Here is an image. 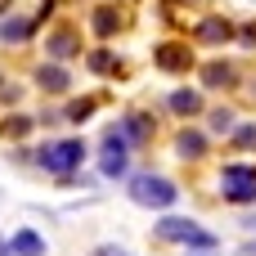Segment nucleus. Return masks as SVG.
Listing matches in <instances>:
<instances>
[{
	"label": "nucleus",
	"instance_id": "423d86ee",
	"mask_svg": "<svg viewBox=\"0 0 256 256\" xmlns=\"http://www.w3.org/2000/svg\"><path fill=\"white\" fill-rule=\"evenodd\" d=\"M9 252H18V256H40V252H45V238H40V234H32V230H18V234L9 238Z\"/></svg>",
	"mask_w": 256,
	"mask_h": 256
},
{
	"label": "nucleus",
	"instance_id": "f3484780",
	"mask_svg": "<svg viewBox=\"0 0 256 256\" xmlns=\"http://www.w3.org/2000/svg\"><path fill=\"white\" fill-rule=\"evenodd\" d=\"M212 126H216V130H234V112H225V108H220V112L212 117Z\"/></svg>",
	"mask_w": 256,
	"mask_h": 256
},
{
	"label": "nucleus",
	"instance_id": "4468645a",
	"mask_svg": "<svg viewBox=\"0 0 256 256\" xmlns=\"http://www.w3.org/2000/svg\"><path fill=\"white\" fill-rule=\"evenodd\" d=\"M207 86H234V68L230 63H212L207 68Z\"/></svg>",
	"mask_w": 256,
	"mask_h": 256
},
{
	"label": "nucleus",
	"instance_id": "7ed1b4c3",
	"mask_svg": "<svg viewBox=\"0 0 256 256\" xmlns=\"http://www.w3.org/2000/svg\"><path fill=\"white\" fill-rule=\"evenodd\" d=\"M158 234H162V238H171V243L202 248V252H212V248H216V234H207V230H198L194 220H180V216H166V220L158 225Z\"/></svg>",
	"mask_w": 256,
	"mask_h": 256
},
{
	"label": "nucleus",
	"instance_id": "2eb2a0df",
	"mask_svg": "<svg viewBox=\"0 0 256 256\" xmlns=\"http://www.w3.org/2000/svg\"><path fill=\"white\" fill-rule=\"evenodd\" d=\"M94 32H99V36H112V32H117V14H112V9H99V14H94Z\"/></svg>",
	"mask_w": 256,
	"mask_h": 256
},
{
	"label": "nucleus",
	"instance_id": "20e7f679",
	"mask_svg": "<svg viewBox=\"0 0 256 256\" xmlns=\"http://www.w3.org/2000/svg\"><path fill=\"white\" fill-rule=\"evenodd\" d=\"M220 194L230 202H252L256 198V166H225L220 171Z\"/></svg>",
	"mask_w": 256,
	"mask_h": 256
},
{
	"label": "nucleus",
	"instance_id": "f8f14e48",
	"mask_svg": "<svg viewBox=\"0 0 256 256\" xmlns=\"http://www.w3.org/2000/svg\"><path fill=\"white\" fill-rule=\"evenodd\" d=\"M27 32H32L27 18H9V22H0V36H4V40H22Z\"/></svg>",
	"mask_w": 256,
	"mask_h": 256
},
{
	"label": "nucleus",
	"instance_id": "f03ea898",
	"mask_svg": "<svg viewBox=\"0 0 256 256\" xmlns=\"http://www.w3.org/2000/svg\"><path fill=\"white\" fill-rule=\"evenodd\" d=\"M176 184L171 180H162V176H135L130 180V198L140 202V207H171L176 202Z\"/></svg>",
	"mask_w": 256,
	"mask_h": 256
},
{
	"label": "nucleus",
	"instance_id": "6ab92c4d",
	"mask_svg": "<svg viewBox=\"0 0 256 256\" xmlns=\"http://www.w3.org/2000/svg\"><path fill=\"white\" fill-rule=\"evenodd\" d=\"M238 144H256V126H243L238 130Z\"/></svg>",
	"mask_w": 256,
	"mask_h": 256
},
{
	"label": "nucleus",
	"instance_id": "412c9836",
	"mask_svg": "<svg viewBox=\"0 0 256 256\" xmlns=\"http://www.w3.org/2000/svg\"><path fill=\"white\" fill-rule=\"evenodd\" d=\"M238 256H256V243H252V248H243V252H238Z\"/></svg>",
	"mask_w": 256,
	"mask_h": 256
},
{
	"label": "nucleus",
	"instance_id": "9d476101",
	"mask_svg": "<svg viewBox=\"0 0 256 256\" xmlns=\"http://www.w3.org/2000/svg\"><path fill=\"white\" fill-rule=\"evenodd\" d=\"M176 148H180V158H202V148H207V140H202L198 130H184V135L176 140Z\"/></svg>",
	"mask_w": 256,
	"mask_h": 256
},
{
	"label": "nucleus",
	"instance_id": "6e6552de",
	"mask_svg": "<svg viewBox=\"0 0 256 256\" xmlns=\"http://www.w3.org/2000/svg\"><path fill=\"white\" fill-rule=\"evenodd\" d=\"M234 36V27L225 22V18H207L202 27H198V40H230Z\"/></svg>",
	"mask_w": 256,
	"mask_h": 256
},
{
	"label": "nucleus",
	"instance_id": "1a4fd4ad",
	"mask_svg": "<svg viewBox=\"0 0 256 256\" xmlns=\"http://www.w3.org/2000/svg\"><path fill=\"white\" fill-rule=\"evenodd\" d=\"M158 63H162V68H189L194 54H189V50H176V45H162V50H158Z\"/></svg>",
	"mask_w": 256,
	"mask_h": 256
},
{
	"label": "nucleus",
	"instance_id": "9b49d317",
	"mask_svg": "<svg viewBox=\"0 0 256 256\" xmlns=\"http://www.w3.org/2000/svg\"><path fill=\"white\" fill-rule=\"evenodd\" d=\"M171 108H176V112H198L202 99H198L194 90H176V94H171Z\"/></svg>",
	"mask_w": 256,
	"mask_h": 256
},
{
	"label": "nucleus",
	"instance_id": "aec40b11",
	"mask_svg": "<svg viewBox=\"0 0 256 256\" xmlns=\"http://www.w3.org/2000/svg\"><path fill=\"white\" fill-rule=\"evenodd\" d=\"M94 256H126L122 248H94Z\"/></svg>",
	"mask_w": 256,
	"mask_h": 256
},
{
	"label": "nucleus",
	"instance_id": "0eeeda50",
	"mask_svg": "<svg viewBox=\"0 0 256 256\" xmlns=\"http://www.w3.org/2000/svg\"><path fill=\"white\" fill-rule=\"evenodd\" d=\"M36 81H40V90H50V94H63V90H68V72H63V68H40Z\"/></svg>",
	"mask_w": 256,
	"mask_h": 256
},
{
	"label": "nucleus",
	"instance_id": "ddd939ff",
	"mask_svg": "<svg viewBox=\"0 0 256 256\" xmlns=\"http://www.w3.org/2000/svg\"><path fill=\"white\" fill-rule=\"evenodd\" d=\"M50 54H54V58H68V54H76V40H72V32H58V36L50 40Z\"/></svg>",
	"mask_w": 256,
	"mask_h": 256
},
{
	"label": "nucleus",
	"instance_id": "f257e3e1",
	"mask_svg": "<svg viewBox=\"0 0 256 256\" xmlns=\"http://www.w3.org/2000/svg\"><path fill=\"white\" fill-rule=\"evenodd\" d=\"M81 158H86V144H81V140H58V144H45V148H40V166L54 171V176L76 171Z\"/></svg>",
	"mask_w": 256,
	"mask_h": 256
},
{
	"label": "nucleus",
	"instance_id": "a211bd4d",
	"mask_svg": "<svg viewBox=\"0 0 256 256\" xmlns=\"http://www.w3.org/2000/svg\"><path fill=\"white\" fill-rule=\"evenodd\" d=\"M90 63H94V68H99V72H104V68H112V58H108V54H104V50H99V54H90Z\"/></svg>",
	"mask_w": 256,
	"mask_h": 256
},
{
	"label": "nucleus",
	"instance_id": "39448f33",
	"mask_svg": "<svg viewBox=\"0 0 256 256\" xmlns=\"http://www.w3.org/2000/svg\"><path fill=\"white\" fill-rule=\"evenodd\" d=\"M126 171V130H108L104 135V176H122Z\"/></svg>",
	"mask_w": 256,
	"mask_h": 256
},
{
	"label": "nucleus",
	"instance_id": "dca6fc26",
	"mask_svg": "<svg viewBox=\"0 0 256 256\" xmlns=\"http://www.w3.org/2000/svg\"><path fill=\"white\" fill-rule=\"evenodd\" d=\"M90 112H94V99H81V104H72V108H68V122H86Z\"/></svg>",
	"mask_w": 256,
	"mask_h": 256
}]
</instances>
